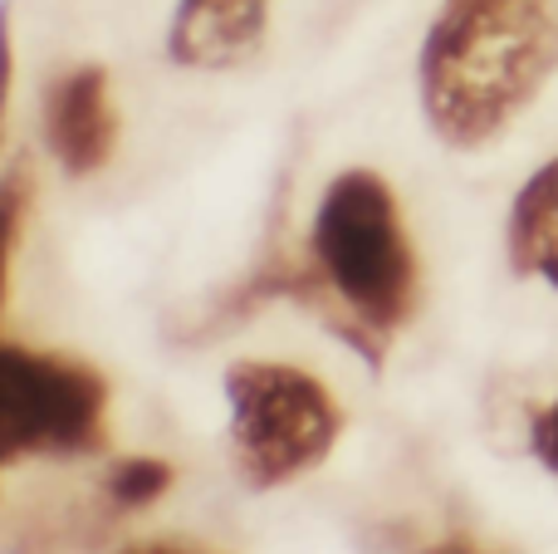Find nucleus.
<instances>
[{
	"label": "nucleus",
	"instance_id": "nucleus-1",
	"mask_svg": "<svg viewBox=\"0 0 558 554\" xmlns=\"http://www.w3.org/2000/svg\"><path fill=\"white\" fill-rule=\"evenodd\" d=\"M558 74V0H446L416 55L432 133L456 153L495 143Z\"/></svg>",
	"mask_w": 558,
	"mask_h": 554
},
{
	"label": "nucleus",
	"instance_id": "nucleus-2",
	"mask_svg": "<svg viewBox=\"0 0 558 554\" xmlns=\"http://www.w3.org/2000/svg\"><path fill=\"white\" fill-rule=\"evenodd\" d=\"M422 265L392 186L367 167H348L324 186L308 226V270L299 304L324 314L343 344L383 363L387 339L416 314Z\"/></svg>",
	"mask_w": 558,
	"mask_h": 554
},
{
	"label": "nucleus",
	"instance_id": "nucleus-3",
	"mask_svg": "<svg viewBox=\"0 0 558 554\" xmlns=\"http://www.w3.org/2000/svg\"><path fill=\"white\" fill-rule=\"evenodd\" d=\"M231 447L245 486L270 491L314 471L343 432L333 393L314 373L275 359H241L226 369Z\"/></svg>",
	"mask_w": 558,
	"mask_h": 554
},
{
	"label": "nucleus",
	"instance_id": "nucleus-4",
	"mask_svg": "<svg viewBox=\"0 0 558 554\" xmlns=\"http://www.w3.org/2000/svg\"><path fill=\"white\" fill-rule=\"evenodd\" d=\"M108 383L69 353L0 344V467L20 457H88L104 447Z\"/></svg>",
	"mask_w": 558,
	"mask_h": 554
},
{
	"label": "nucleus",
	"instance_id": "nucleus-5",
	"mask_svg": "<svg viewBox=\"0 0 558 554\" xmlns=\"http://www.w3.org/2000/svg\"><path fill=\"white\" fill-rule=\"evenodd\" d=\"M45 143L69 177H94L118 147V113L104 64H78L45 94Z\"/></svg>",
	"mask_w": 558,
	"mask_h": 554
},
{
	"label": "nucleus",
	"instance_id": "nucleus-6",
	"mask_svg": "<svg viewBox=\"0 0 558 554\" xmlns=\"http://www.w3.org/2000/svg\"><path fill=\"white\" fill-rule=\"evenodd\" d=\"M270 0H177L167 55L182 69H235L265 45Z\"/></svg>",
	"mask_w": 558,
	"mask_h": 554
},
{
	"label": "nucleus",
	"instance_id": "nucleus-7",
	"mask_svg": "<svg viewBox=\"0 0 558 554\" xmlns=\"http://www.w3.org/2000/svg\"><path fill=\"white\" fill-rule=\"evenodd\" d=\"M505 251L514 275H534L558 290V157H549L520 186L505 226Z\"/></svg>",
	"mask_w": 558,
	"mask_h": 554
},
{
	"label": "nucleus",
	"instance_id": "nucleus-8",
	"mask_svg": "<svg viewBox=\"0 0 558 554\" xmlns=\"http://www.w3.org/2000/svg\"><path fill=\"white\" fill-rule=\"evenodd\" d=\"M172 486V467L157 457H128L118 461L113 471H108V496L118 501V506H153L162 491Z\"/></svg>",
	"mask_w": 558,
	"mask_h": 554
},
{
	"label": "nucleus",
	"instance_id": "nucleus-9",
	"mask_svg": "<svg viewBox=\"0 0 558 554\" xmlns=\"http://www.w3.org/2000/svg\"><path fill=\"white\" fill-rule=\"evenodd\" d=\"M25 182L20 172H10L0 182V304H5V280H10V251H15V236H20V216H25Z\"/></svg>",
	"mask_w": 558,
	"mask_h": 554
},
{
	"label": "nucleus",
	"instance_id": "nucleus-10",
	"mask_svg": "<svg viewBox=\"0 0 558 554\" xmlns=\"http://www.w3.org/2000/svg\"><path fill=\"white\" fill-rule=\"evenodd\" d=\"M530 447H534V457L544 461V467L558 477V398L549 402V408H539L534 412V422H530Z\"/></svg>",
	"mask_w": 558,
	"mask_h": 554
},
{
	"label": "nucleus",
	"instance_id": "nucleus-11",
	"mask_svg": "<svg viewBox=\"0 0 558 554\" xmlns=\"http://www.w3.org/2000/svg\"><path fill=\"white\" fill-rule=\"evenodd\" d=\"M10 79H15V49H10V5H0V128H5Z\"/></svg>",
	"mask_w": 558,
	"mask_h": 554
},
{
	"label": "nucleus",
	"instance_id": "nucleus-12",
	"mask_svg": "<svg viewBox=\"0 0 558 554\" xmlns=\"http://www.w3.org/2000/svg\"><path fill=\"white\" fill-rule=\"evenodd\" d=\"M128 554H206V550H192V545H172V540H157V545H137Z\"/></svg>",
	"mask_w": 558,
	"mask_h": 554
},
{
	"label": "nucleus",
	"instance_id": "nucleus-13",
	"mask_svg": "<svg viewBox=\"0 0 558 554\" xmlns=\"http://www.w3.org/2000/svg\"><path fill=\"white\" fill-rule=\"evenodd\" d=\"M422 554H485V550L465 545V540H441V545H432V550H422Z\"/></svg>",
	"mask_w": 558,
	"mask_h": 554
}]
</instances>
